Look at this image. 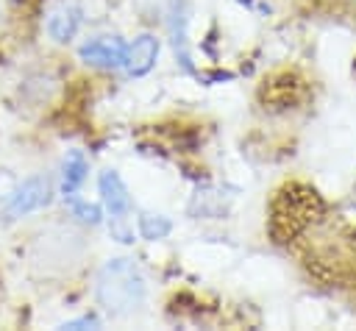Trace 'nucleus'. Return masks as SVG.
<instances>
[{
	"label": "nucleus",
	"mask_w": 356,
	"mask_h": 331,
	"mask_svg": "<svg viewBox=\"0 0 356 331\" xmlns=\"http://www.w3.org/2000/svg\"><path fill=\"white\" fill-rule=\"evenodd\" d=\"M95 295L108 314L128 317L145 306L147 284L134 259H108L97 273Z\"/></svg>",
	"instance_id": "obj_1"
},
{
	"label": "nucleus",
	"mask_w": 356,
	"mask_h": 331,
	"mask_svg": "<svg viewBox=\"0 0 356 331\" xmlns=\"http://www.w3.org/2000/svg\"><path fill=\"white\" fill-rule=\"evenodd\" d=\"M314 209H317L314 192L303 189V192L298 195L295 186H292V189H284V192L275 197V203H273V220H270L273 234H275L278 239L295 236V234L312 220Z\"/></svg>",
	"instance_id": "obj_2"
},
{
	"label": "nucleus",
	"mask_w": 356,
	"mask_h": 331,
	"mask_svg": "<svg viewBox=\"0 0 356 331\" xmlns=\"http://www.w3.org/2000/svg\"><path fill=\"white\" fill-rule=\"evenodd\" d=\"M50 200H53V184H50V178H47V175H31V178H25V181L8 195L3 211H6L8 217H25V214H31V211L44 209Z\"/></svg>",
	"instance_id": "obj_3"
},
{
	"label": "nucleus",
	"mask_w": 356,
	"mask_h": 331,
	"mask_svg": "<svg viewBox=\"0 0 356 331\" xmlns=\"http://www.w3.org/2000/svg\"><path fill=\"white\" fill-rule=\"evenodd\" d=\"M78 56H81V61H86L89 67H97V70H122L128 45L120 36H92L78 47Z\"/></svg>",
	"instance_id": "obj_4"
},
{
	"label": "nucleus",
	"mask_w": 356,
	"mask_h": 331,
	"mask_svg": "<svg viewBox=\"0 0 356 331\" xmlns=\"http://www.w3.org/2000/svg\"><path fill=\"white\" fill-rule=\"evenodd\" d=\"M97 192H100L103 209L111 214V220H125L131 214V209H134L131 192H128V186L117 170H103L97 175Z\"/></svg>",
	"instance_id": "obj_5"
},
{
	"label": "nucleus",
	"mask_w": 356,
	"mask_h": 331,
	"mask_svg": "<svg viewBox=\"0 0 356 331\" xmlns=\"http://www.w3.org/2000/svg\"><path fill=\"white\" fill-rule=\"evenodd\" d=\"M156 58H159V39L150 33H142L128 45V56H125L122 70L131 78H142L156 67Z\"/></svg>",
	"instance_id": "obj_6"
},
{
	"label": "nucleus",
	"mask_w": 356,
	"mask_h": 331,
	"mask_svg": "<svg viewBox=\"0 0 356 331\" xmlns=\"http://www.w3.org/2000/svg\"><path fill=\"white\" fill-rule=\"evenodd\" d=\"M186 8H184V0H172V8H170V36H172V50H175V58L178 64L192 72V56H189V39H186Z\"/></svg>",
	"instance_id": "obj_7"
},
{
	"label": "nucleus",
	"mask_w": 356,
	"mask_h": 331,
	"mask_svg": "<svg viewBox=\"0 0 356 331\" xmlns=\"http://www.w3.org/2000/svg\"><path fill=\"white\" fill-rule=\"evenodd\" d=\"M78 28H81V8L78 6H61V8H56L47 17V33L58 45L72 42L75 33H78Z\"/></svg>",
	"instance_id": "obj_8"
},
{
	"label": "nucleus",
	"mask_w": 356,
	"mask_h": 331,
	"mask_svg": "<svg viewBox=\"0 0 356 331\" xmlns=\"http://www.w3.org/2000/svg\"><path fill=\"white\" fill-rule=\"evenodd\" d=\"M86 172H89V161L81 150H70L64 164H61V195H75L81 189V184L86 181Z\"/></svg>",
	"instance_id": "obj_9"
},
{
	"label": "nucleus",
	"mask_w": 356,
	"mask_h": 331,
	"mask_svg": "<svg viewBox=\"0 0 356 331\" xmlns=\"http://www.w3.org/2000/svg\"><path fill=\"white\" fill-rule=\"evenodd\" d=\"M136 225H139V236H142V239H150V242L164 239V236L172 231L170 217H164V214H153V211H145V214L139 217Z\"/></svg>",
	"instance_id": "obj_10"
},
{
	"label": "nucleus",
	"mask_w": 356,
	"mask_h": 331,
	"mask_svg": "<svg viewBox=\"0 0 356 331\" xmlns=\"http://www.w3.org/2000/svg\"><path fill=\"white\" fill-rule=\"evenodd\" d=\"M67 200H70V206H72V214H75L81 223H86V225H100V220H103L100 206L86 203V200H78L75 195H67Z\"/></svg>",
	"instance_id": "obj_11"
},
{
	"label": "nucleus",
	"mask_w": 356,
	"mask_h": 331,
	"mask_svg": "<svg viewBox=\"0 0 356 331\" xmlns=\"http://www.w3.org/2000/svg\"><path fill=\"white\" fill-rule=\"evenodd\" d=\"M61 328H100V320L95 314H83L78 320H67Z\"/></svg>",
	"instance_id": "obj_12"
}]
</instances>
